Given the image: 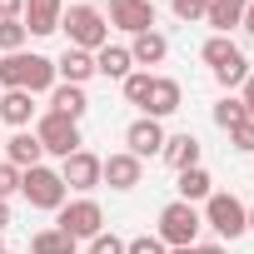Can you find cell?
Wrapping results in <instances>:
<instances>
[{
	"label": "cell",
	"instance_id": "obj_1",
	"mask_svg": "<svg viewBox=\"0 0 254 254\" xmlns=\"http://www.w3.org/2000/svg\"><path fill=\"white\" fill-rule=\"evenodd\" d=\"M60 30H65V45H75V50H100V45H110V20H105V10L100 5H70L65 15H60Z\"/></svg>",
	"mask_w": 254,
	"mask_h": 254
},
{
	"label": "cell",
	"instance_id": "obj_2",
	"mask_svg": "<svg viewBox=\"0 0 254 254\" xmlns=\"http://www.w3.org/2000/svg\"><path fill=\"white\" fill-rule=\"evenodd\" d=\"M199 60L214 70V80L224 85V90H234V85H244V75L254 70L249 60H244V50L229 40V35H209L204 45H199Z\"/></svg>",
	"mask_w": 254,
	"mask_h": 254
},
{
	"label": "cell",
	"instance_id": "obj_3",
	"mask_svg": "<svg viewBox=\"0 0 254 254\" xmlns=\"http://www.w3.org/2000/svg\"><path fill=\"white\" fill-rule=\"evenodd\" d=\"M20 194L30 199V209H60L65 199H70V190H65V180H60V170H50V165H35V170H25L20 175Z\"/></svg>",
	"mask_w": 254,
	"mask_h": 254
},
{
	"label": "cell",
	"instance_id": "obj_4",
	"mask_svg": "<svg viewBox=\"0 0 254 254\" xmlns=\"http://www.w3.org/2000/svg\"><path fill=\"white\" fill-rule=\"evenodd\" d=\"M55 214H60V224H55V229H65L75 244H80V239L90 244V239L105 229V209H100V199H90V194H80V199H65Z\"/></svg>",
	"mask_w": 254,
	"mask_h": 254
},
{
	"label": "cell",
	"instance_id": "obj_5",
	"mask_svg": "<svg viewBox=\"0 0 254 254\" xmlns=\"http://www.w3.org/2000/svg\"><path fill=\"white\" fill-rule=\"evenodd\" d=\"M199 224H204L199 209L185 204V199H175V204L160 209V234H155V239H160L165 249H180V244H194V239H199Z\"/></svg>",
	"mask_w": 254,
	"mask_h": 254
},
{
	"label": "cell",
	"instance_id": "obj_6",
	"mask_svg": "<svg viewBox=\"0 0 254 254\" xmlns=\"http://www.w3.org/2000/svg\"><path fill=\"white\" fill-rule=\"evenodd\" d=\"M35 140H40V150L55 155V160H70L75 150H85V145H80V125L65 120V115H50V110L35 120Z\"/></svg>",
	"mask_w": 254,
	"mask_h": 254
},
{
	"label": "cell",
	"instance_id": "obj_7",
	"mask_svg": "<svg viewBox=\"0 0 254 254\" xmlns=\"http://www.w3.org/2000/svg\"><path fill=\"white\" fill-rule=\"evenodd\" d=\"M219 239H239L249 229V204H239L234 194H209L204 199V214H199Z\"/></svg>",
	"mask_w": 254,
	"mask_h": 254
},
{
	"label": "cell",
	"instance_id": "obj_8",
	"mask_svg": "<svg viewBox=\"0 0 254 254\" xmlns=\"http://www.w3.org/2000/svg\"><path fill=\"white\" fill-rule=\"evenodd\" d=\"M105 20L125 35H145V30H155V0H110Z\"/></svg>",
	"mask_w": 254,
	"mask_h": 254
},
{
	"label": "cell",
	"instance_id": "obj_9",
	"mask_svg": "<svg viewBox=\"0 0 254 254\" xmlns=\"http://www.w3.org/2000/svg\"><path fill=\"white\" fill-rule=\"evenodd\" d=\"M145 180V160H135L130 150H120V155H110V160H100V185H110V190H135Z\"/></svg>",
	"mask_w": 254,
	"mask_h": 254
},
{
	"label": "cell",
	"instance_id": "obj_10",
	"mask_svg": "<svg viewBox=\"0 0 254 254\" xmlns=\"http://www.w3.org/2000/svg\"><path fill=\"white\" fill-rule=\"evenodd\" d=\"M125 150H130L135 160L160 155V150H165V125H160V120H150V115H140L130 130H125Z\"/></svg>",
	"mask_w": 254,
	"mask_h": 254
},
{
	"label": "cell",
	"instance_id": "obj_11",
	"mask_svg": "<svg viewBox=\"0 0 254 254\" xmlns=\"http://www.w3.org/2000/svg\"><path fill=\"white\" fill-rule=\"evenodd\" d=\"M60 180H65V190H80V194H90V190L100 185V155H90V150H75L70 160H60Z\"/></svg>",
	"mask_w": 254,
	"mask_h": 254
},
{
	"label": "cell",
	"instance_id": "obj_12",
	"mask_svg": "<svg viewBox=\"0 0 254 254\" xmlns=\"http://www.w3.org/2000/svg\"><path fill=\"white\" fill-rule=\"evenodd\" d=\"M60 15H65V0H25V35H55L60 30Z\"/></svg>",
	"mask_w": 254,
	"mask_h": 254
},
{
	"label": "cell",
	"instance_id": "obj_13",
	"mask_svg": "<svg viewBox=\"0 0 254 254\" xmlns=\"http://www.w3.org/2000/svg\"><path fill=\"white\" fill-rule=\"evenodd\" d=\"M180 100H185L180 80H170V75H155V85H150V100H145V115H150V120H165V115H175V110H180Z\"/></svg>",
	"mask_w": 254,
	"mask_h": 254
},
{
	"label": "cell",
	"instance_id": "obj_14",
	"mask_svg": "<svg viewBox=\"0 0 254 254\" xmlns=\"http://www.w3.org/2000/svg\"><path fill=\"white\" fill-rule=\"evenodd\" d=\"M90 75H95V55H90V50L65 45V55L55 60V80H60V85H85Z\"/></svg>",
	"mask_w": 254,
	"mask_h": 254
},
{
	"label": "cell",
	"instance_id": "obj_15",
	"mask_svg": "<svg viewBox=\"0 0 254 254\" xmlns=\"http://www.w3.org/2000/svg\"><path fill=\"white\" fill-rule=\"evenodd\" d=\"M30 120H35V95H25V90H0V125L30 130Z\"/></svg>",
	"mask_w": 254,
	"mask_h": 254
},
{
	"label": "cell",
	"instance_id": "obj_16",
	"mask_svg": "<svg viewBox=\"0 0 254 254\" xmlns=\"http://www.w3.org/2000/svg\"><path fill=\"white\" fill-rule=\"evenodd\" d=\"M85 110H90V95H85V85H55L50 90V115H65V120H85Z\"/></svg>",
	"mask_w": 254,
	"mask_h": 254
},
{
	"label": "cell",
	"instance_id": "obj_17",
	"mask_svg": "<svg viewBox=\"0 0 254 254\" xmlns=\"http://www.w3.org/2000/svg\"><path fill=\"white\" fill-rule=\"evenodd\" d=\"M5 160H10L15 170H35V165L45 160V150H40L35 130H15V135L5 140Z\"/></svg>",
	"mask_w": 254,
	"mask_h": 254
},
{
	"label": "cell",
	"instance_id": "obj_18",
	"mask_svg": "<svg viewBox=\"0 0 254 254\" xmlns=\"http://www.w3.org/2000/svg\"><path fill=\"white\" fill-rule=\"evenodd\" d=\"M160 155H165V165H170L175 175H180V170H194V165H199V140H194L190 130H185V135H165V150H160Z\"/></svg>",
	"mask_w": 254,
	"mask_h": 254
},
{
	"label": "cell",
	"instance_id": "obj_19",
	"mask_svg": "<svg viewBox=\"0 0 254 254\" xmlns=\"http://www.w3.org/2000/svg\"><path fill=\"white\" fill-rule=\"evenodd\" d=\"M244 10H249V0H209V5H204V25L214 35H229L244 20Z\"/></svg>",
	"mask_w": 254,
	"mask_h": 254
},
{
	"label": "cell",
	"instance_id": "obj_20",
	"mask_svg": "<svg viewBox=\"0 0 254 254\" xmlns=\"http://www.w3.org/2000/svg\"><path fill=\"white\" fill-rule=\"evenodd\" d=\"M130 70H135L130 45H100V50H95V75H105V80H125Z\"/></svg>",
	"mask_w": 254,
	"mask_h": 254
},
{
	"label": "cell",
	"instance_id": "obj_21",
	"mask_svg": "<svg viewBox=\"0 0 254 254\" xmlns=\"http://www.w3.org/2000/svg\"><path fill=\"white\" fill-rule=\"evenodd\" d=\"M165 55H170V40H165L160 30H145V35H130V60H135V65H145V70H150V65H160Z\"/></svg>",
	"mask_w": 254,
	"mask_h": 254
},
{
	"label": "cell",
	"instance_id": "obj_22",
	"mask_svg": "<svg viewBox=\"0 0 254 254\" xmlns=\"http://www.w3.org/2000/svg\"><path fill=\"white\" fill-rule=\"evenodd\" d=\"M175 190H180L185 204H204V199L214 194V180H209L204 165H194V170H180V185H175Z\"/></svg>",
	"mask_w": 254,
	"mask_h": 254
},
{
	"label": "cell",
	"instance_id": "obj_23",
	"mask_svg": "<svg viewBox=\"0 0 254 254\" xmlns=\"http://www.w3.org/2000/svg\"><path fill=\"white\" fill-rule=\"evenodd\" d=\"M25 70H30V55L25 50L0 55V90H25Z\"/></svg>",
	"mask_w": 254,
	"mask_h": 254
},
{
	"label": "cell",
	"instance_id": "obj_24",
	"mask_svg": "<svg viewBox=\"0 0 254 254\" xmlns=\"http://www.w3.org/2000/svg\"><path fill=\"white\" fill-rule=\"evenodd\" d=\"M80 244L65 234V229H40L35 239H30V254H75Z\"/></svg>",
	"mask_w": 254,
	"mask_h": 254
},
{
	"label": "cell",
	"instance_id": "obj_25",
	"mask_svg": "<svg viewBox=\"0 0 254 254\" xmlns=\"http://www.w3.org/2000/svg\"><path fill=\"white\" fill-rule=\"evenodd\" d=\"M214 125H219V130H239V125H249L244 100H239V95H224V100L214 105Z\"/></svg>",
	"mask_w": 254,
	"mask_h": 254
},
{
	"label": "cell",
	"instance_id": "obj_26",
	"mask_svg": "<svg viewBox=\"0 0 254 254\" xmlns=\"http://www.w3.org/2000/svg\"><path fill=\"white\" fill-rule=\"evenodd\" d=\"M150 85H155V75H150V70H130V75L120 80L125 100H130V105H140V110H145V100H150Z\"/></svg>",
	"mask_w": 254,
	"mask_h": 254
},
{
	"label": "cell",
	"instance_id": "obj_27",
	"mask_svg": "<svg viewBox=\"0 0 254 254\" xmlns=\"http://www.w3.org/2000/svg\"><path fill=\"white\" fill-rule=\"evenodd\" d=\"M25 25L20 20H0V55H15V50H25Z\"/></svg>",
	"mask_w": 254,
	"mask_h": 254
},
{
	"label": "cell",
	"instance_id": "obj_28",
	"mask_svg": "<svg viewBox=\"0 0 254 254\" xmlns=\"http://www.w3.org/2000/svg\"><path fill=\"white\" fill-rule=\"evenodd\" d=\"M204 5H209V0H170V10H175V20H185V25L204 20Z\"/></svg>",
	"mask_w": 254,
	"mask_h": 254
},
{
	"label": "cell",
	"instance_id": "obj_29",
	"mask_svg": "<svg viewBox=\"0 0 254 254\" xmlns=\"http://www.w3.org/2000/svg\"><path fill=\"white\" fill-rule=\"evenodd\" d=\"M20 175H25V170H15L10 160H0V199H10V194H20Z\"/></svg>",
	"mask_w": 254,
	"mask_h": 254
},
{
	"label": "cell",
	"instance_id": "obj_30",
	"mask_svg": "<svg viewBox=\"0 0 254 254\" xmlns=\"http://www.w3.org/2000/svg\"><path fill=\"white\" fill-rule=\"evenodd\" d=\"M90 254H125V239L110 234V229H100V234L90 239Z\"/></svg>",
	"mask_w": 254,
	"mask_h": 254
},
{
	"label": "cell",
	"instance_id": "obj_31",
	"mask_svg": "<svg viewBox=\"0 0 254 254\" xmlns=\"http://www.w3.org/2000/svg\"><path fill=\"white\" fill-rule=\"evenodd\" d=\"M229 145H234L239 155H254V120L239 125V130H229Z\"/></svg>",
	"mask_w": 254,
	"mask_h": 254
},
{
	"label": "cell",
	"instance_id": "obj_32",
	"mask_svg": "<svg viewBox=\"0 0 254 254\" xmlns=\"http://www.w3.org/2000/svg\"><path fill=\"white\" fill-rule=\"evenodd\" d=\"M125 254H170L155 234H140V239H130V244H125Z\"/></svg>",
	"mask_w": 254,
	"mask_h": 254
},
{
	"label": "cell",
	"instance_id": "obj_33",
	"mask_svg": "<svg viewBox=\"0 0 254 254\" xmlns=\"http://www.w3.org/2000/svg\"><path fill=\"white\" fill-rule=\"evenodd\" d=\"M25 15V0H0V20H20Z\"/></svg>",
	"mask_w": 254,
	"mask_h": 254
},
{
	"label": "cell",
	"instance_id": "obj_34",
	"mask_svg": "<svg viewBox=\"0 0 254 254\" xmlns=\"http://www.w3.org/2000/svg\"><path fill=\"white\" fill-rule=\"evenodd\" d=\"M239 90H244V95H239V100H244V110H249V120H254V70H249V75H244V85H239Z\"/></svg>",
	"mask_w": 254,
	"mask_h": 254
},
{
	"label": "cell",
	"instance_id": "obj_35",
	"mask_svg": "<svg viewBox=\"0 0 254 254\" xmlns=\"http://www.w3.org/2000/svg\"><path fill=\"white\" fill-rule=\"evenodd\" d=\"M239 30H244V35L254 40V0H249V10H244V20H239Z\"/></svg>",
	"mask_w": 254,
	"mask_h": 254
},
{
	"label": "cell",
	"instance_id": "obj_36",
	"mask_svg": "<svg viewBox=\"0 0 254 254\" xmlns=\"http://www.w3.org/2000/svg\"><path fill=\"white\" fill-rule=\"evenodd\" d=\"M194 254H224V244H194Z\"/></svg>",
	"mask_w": 254,
	"mask_h": 254
},
{
	"label": "cell",
	"instance_id": "obj_37",
	"mask_svg": "<svg viewBox=\"0 0 254 254\" xmlns=\"http://www.w3.org/2000/svg\"><path fill=\"white\" fill-rule=\"evenodd\" d=\"M5 224H10V204L0 199V234H5Z\"/></svg>",
	"mask_w": 254,
	"mask_h": 254
},
{
	"label": "cell",
	"instance_id": "obj_38",
	"mask_svg": "<svg viewBox=\"0 0 254 254\" xmlns=\"http://www.w3.org/2000/svg\"><path fill=\"white\" fill-rule=\"evenodd\" d=\"M170 254H194V244H180V249H170Z\"/></svg>",
	"mask_w": 254,
	"mask_h": 254
},
{
	"label": "cell",
	"instance_id": "obj_39",
	"mask_svg": "<svg viewBox=\"0 0 254 254\" xmlns=\"http://www.w3.org/2000/svg\"><path fill=\"white\" fill-rule=\"evenodd\" d=\"M249 229H254V204H249Z\"/></svg>",
	"mask_w": 254,
	"mask_h": 254
},
{
	"label": "cell",
	"instance_id": "obj_40",
	"mask_svg": "<svg viewBox=\"0 0 254 254\" xmlns=\"http://www.w3.org/2000/svg\"><path fill=\"white\" fill-rule=\"evenodd\" d=\"M0 254H5V234H0Z\"/></svg>",
	"mask_w": 254,
	"mask_h": 254
},
{
	"label": "cell",
	"instance_id": "obj_41",
	"mask_svg": "<svg viewBox=\"0 0 254 254\" xmlns=\"http://www.w3.org/2000/svg\"><path fill=\"white\" fill-rule=\"evenodd\" d=\"M5 254H15V249H5Z\"/></svg>",
	"mask_w": 254,
	"mask_h": 254
}]
</instances>
